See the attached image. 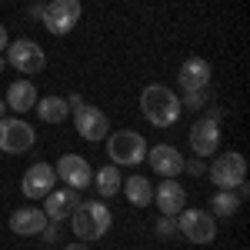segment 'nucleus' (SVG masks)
<instances>
[{
  "instance_id": "obj_1",
  "label": "nucleus",
  "mask_w": 250,
  "mask_h": 250,
  "mask_svg": "<svg viewBox=\"0 0 250 250\" xmlns=\"http://www.w3.org/2000/svg\"><path fill=\"white\" fill-rule=\"evenodd\" d=\"M140 114L147 117L154 127H173L177 117L184 114V104L177 100V94H173L170 87L150 83V87H144V94H140Z\"/></svg>"
},
{
  "instance_id": "obj_2",
  "label": "nucleus",
  "mask_w": 250,
  "mask_h": 250,
  "mask_svg": "<svg viewBox=\"0 0 250 250\" xmlns=\"http://www.w3.org/2000/svg\"><path fill=\"white\" fill-rule=\"evenodd\" d=\"M110 224H114V213H110V207L104 200H87V204L80 200L74 207V213H70V227H74V233L83 244L100 240L104 233L110 230Z\"/></svg>"
},
{
  "instance_id": "obj_3",
  "label": "nucleus",
  "mask_w": 250,
  "mask_h": 250,
  "mask_svg": "<svg viewBox=\"0 0 250 250\" xmlns=\"http://www.w3.org/2000/svg\"><path fill=\"white\" fill-rule=\"evenodd\" d=\"M107 154L114 167H137L147 157V140L137 130H117V134H107Z\"/></svg>"
},
{
  "instance_id": "obj_4",
  "label": "nucleus",
  "mask_w": 250,
  "mask_h": 250,
  "mask_svg": "<svg viewBox=\"0 0 250 250\" xmlns=\"http://www.w3.org/2000/svg\"><path fill=\"white\" fill-rule=\"evenodd\" d=\"M247 180V160L237 150H227V154H217L210 164V184L217 190H237L240 184Z\"/></svg>"
},
{
  "instance_id": "obj_5",
  "label": "nucleus",
  "mask_w": 250,
  "mask_h": 250,
  "mask_svg": "<svg viewBox=\"0 0 250 250\" xmlns=\"http://www.w3.org/2000/svg\"><path fill=\"white\" fill-rule=\"evenodd\" d=\"M80 14H83L80 0H54V3L43 7L40 20H43V27H47L50 34L63 37V34H70V30L80 23Z\"/></svg>"
},
{
  "instance_id": "obj_6",
  "label": "nucleus",
  "mask_w": 250,
  "mask_h": 250,
  "mask_svg": "<svg viewBox=\"0 0 250 250\" xmlns=\"http://www.w3.org/2000/svg\"><path fill=\"white\" fill-rule=\"evenodd\" d=\"M7 63L17 74H40L47 67V54H43V47H37L34 40L20 37L14 43H7Z\"/></svg>"
},
{
  "instance_id": "obj_7",
  "label": "nucleus",
  "mask_w": 250,
  "mask_h": 250,
  "mask_svg": "<svg viewBox=\"0 0 250 250\" xmlns=\"http://www.w3.org/2000/svg\"><path fill=\"white\" fill-rule=\"evenodd\" d=\"M177 230L184 233L190 244H213L217 237V224H213V213L207 210H184L177 213Z\"/></svg>"
},
{
  "instance_id": "obj_8",
  "label": "nucleus",
  "mask_w": 250,
  "mask_h": 250,
  "mask_svg": "<svg viewBox=\"0 0 250 250\" xmlns=\"http://www.w3.org/2000/svg\"><path fill=\"white\" fill-rule=\"evenodd\" d=\"M34 127L27 120H17V117H0V150L3 154H23L34 147Z\"/></svg>"
},
{
  "instance_id": "obj_9",
  "label": "nucleus",
  "mask_w": 250,
  "mask_h": 250,
  "mask_svg": "<svg viewBox=\"0 0 250 250\" xmlns=\"http://www.w3.org/2000/svg\"><path fill=\"white\" fill-rule=\"evenodd\" d=\"M74 127H77V134L83 137V140H90V144L107 140V134H110L107 114L97 110V107H90V104H77V107H74Z\"/></svg>"
},
{
  "instance_id": "obj_10",
  "label": "nucleus",
  "mask_w": 250,
  "mask_h": 250,
  "mask_svg": "<svg viewBox=\"0 0 250 250\" xmlns=\"http://www.w3.org/2000/svg\"><path fill=\"white\" fill-rule=\"evenodd\" d=\"M57 180H63L70 190H87L90 184H94V170H90V164L77 154H63L57 160Z\"/></svg>"
},
{
  "instance_id": "obj_11",
  "label": "nucleus",
  "mask_w": 250,
  "mask_h": 250,
  "mask_svg": "<svg viewBox=\"0 0 250 250\" xmlns=\"http://www.w3.org/2000/svg\"><path fill=\"white\" fill-rule=\"evenodd\" d=\"M54 187H57V170L50 164H34L23 173V180H20V193L27 200H43Z\"/></svg>"
},
{
  "instance_id": "obj_12",
  "label": "nucleus",
  "mask_w": 250,
  "mask_h": 250,
  "mask_svg": "<svg viewBox=\"0 0 250 250\" xmlns=\"http://www.w3.org/2000/svg\"><path fill=\"white\" fill-rule=\"evenodd\" d=\"M217 147H220V127H217V120L213 117H200L190 127V150L204 160V157L217 154Z\"/></svg>"
},
{
  "instance_id": "obj_13",
  "label": "nucleus",
  "mask_w": 250,
  "mask_h": 250,
  "mask_svg": "<svg viewBox=\"0 0 250 250\" xmlns=\"http://www.w3.org/2000/svg\"><path fill=\"white\" fill-rule=\"evenodd\" d=\"M144 160H150V170L160 173V177H173V180H177V177L184 173V154H180L177 147H170V144L150 147Z\"/></svg>"
},
{
  "instance_id": "obj_14",
  "label": "nucleus",
  "mask_w": 250,
  "mask_h": 250,
  "mask_svg": "<svg viewBox=\"0 0 250 250\" xmlns=\"http://www.w3.org/2000/svg\"><path fill=\"white\" fill-rule=\"evenodd\" d=\"M80 204V190H70V187H63V190H54L43 197V217L50 220V224H57V220H67L74 207Z\"/></svg>"
},
{
  "instance_id": "obj_15",
  "label": "nucleus",
  "mask_w": 250,
  "mask_h": 250,
  "mask_svg": "<svg viewBox=\"0 0 250 250\" xmlns=\"http://www.w3.org/2000/svg\"><path fill=\"white\" fill-rule=\"evenodd\" d=\"M180 87L187 90V94H200V90H207V83H210V63L204 57H187L180 63Z\"/></svg>"
},
{
  "instance_id": "obj_16",
  "label": "nucleus",
  "mask_w": 250,
  "mask_h": 250,
  "mask_svg": "<svg viewBox=\"0 0 250 250\" xmlns=\"http://www.w3.org/2000/svg\"><path fill=\"white\" fill-rule=\"evenodd\" d=\"M154 204L160 213H167V217H177V213L187 207V190L173 180V177H164V184L154 190Z\"/></svg>"
},
{
  "instance_id": "obj_17",
  "label": "nucleus",
  "mask_w": 250,
  "mask_h": 250,
  "mask_svg": "<svg viewBox=\"0 0 250 250\" xmlns=\"http://www.w3.org/2000/svg\"><path fill=\"white\" fill-rule=\"evenodd\" d=\"M14 114H27V110H34V104H37V87L30 83V80H14L10 87H7V100H3Z\"/></svg>"
},
{
  "instance_id": "obj_18",
  "label": "nucleus",
  "mask_w": 250,
  "mask_h": 250,
  "mask_svg": "<svg viewBox=\"0 0 250 250\" xmlns=\"http://www.w3.org/2000/svg\"><path fill=\"white\" fill-rule=\"evenodd\" d=\"M47 224V217L40 207H20V210L10 213V230L20 233V237H30V233H40Z\"/></svg>"
},
{
  "instance_id": "obj_19",
  "label": "nucleus",
  "mask_w": 250,
  "mask_h": 250,
  "mask_svg": "<svg viewBox=\"0 0 250 250\" xmlns=\"http://www.w3.org/2000/svg\"><path fill=\"white\" fill-rule=\"evenodd\" d=\"M34 110H37V117L43 124H63V120L70 117V104H67L63 97H43V100L37 97Z\"/></svg>"
},
{
  "instance_id": "obj_20",
  "label": "nucleus",
  "mask_w": 250,
  "mask_h": 250,
  "mask_svg": "<svg viewBox=\"0 0 250 250\" xmlns=\"http://www.w3.org/2000/svg\"><path fill=\"white\" fill-rule=\"evenodd\" d=\"M120 190L130 200V207H150V200H154V190H150V180L147 177H127L120 184Z\"/></svg>"
},
{
  "instance_id": "obj_21",
  "label": "nucleus",
  "mask_w": 250,
  "mask_h": 250,
  "mask_svg": "<svg viewBox=\"0 0 250 250\" xmlns=\"http://www.w3.org/2000/svg\"><path fill=\"white\" fill-rule=\"evenodd\" d=\"M94 184H97V193L107 200V197H117V193H120V184H124V177H120V170H117L114 164H107V167H100V170H97Z\"/></svg>"
},
{
  "instance_id": "obj_22",
  "label": "nucleus",
  "mask_w": 250,
  "mask_h": 250,
  "mask_svg": "<svg viewBox=\"0 0 250 250\" xmlns=\"http://www.w3.org/2000/svg\"><path fill=\"white\" fill-rule=\"evenodd\" d=\"M210 207H213L217 217H233V213L240 210V197H237L233 190H217L210 197Z\"/></svg>"
},
{
  "instance_id": "obj_23",
  "label": "nucleus",
  "mask_w": 250,
  "mask_h": 250,
  "mask_svg": "<svg viewBox=\"0 0 250 250\" xmlns=\"http://www.w3.org/2000/svg\"><path fill=\"white\" fill-rule=\"evenodd\" d=\"M157 237H160V240H170V237H177V217L160 213V220H157Z\"/></svg>"
},
{
  "instance_id": "obj_24",
  "label": "nucleus",
  "mask_w": 250,
  "mask_h": 250,
  "mask_svg": "<svg viewBox=\"0 0 250 250\" xmlns=\"http://www.w3.org/2000/svg\"><path fill=\"white\" fill-rule=\"evenodd\" d=\"M184 100H187V107H190V110H200V107H204V90H200V94H187Z\"/></svg>"
},
{
  "instance_id": "obj_25",
  "label": "nucleus",
  "mask_w": 250,
  "mask_h": 250,
  "mask_svg": "<svg viewBox=\"0 0 250 250\" xmlns=\"http://www.w3.org/2000/svg\"><path fill=\"white\" fill-rule=\"evenodd\" d=\"M7 43H10V37H7V27H3V23H0V54H3V50H7Z\"/></svg>"
},
{
  "instance_id": "obj_26",
  "label": "nucleus",
  "mask_w": 250,
  "mask_h": 250,
  "mask_svg": "<svg viewBox=\"0 0 250 250\" xmlns=\"http://www.w3.org/2000/svg\"><path fill=\"white\" fill-rule=\"evenodd\" d=\"M184 170H190V173H200V170H204V164H200V160H193V164H184Z\"/></svg>"
},
{
  "instance_id": "obj_27",
  "label": "nucleus",
  "mask_w": 250,
  "mask_h": 250,
  "mask_svg": "<svg viewBox=\"0 0 250 250\" xmlns=\"http://www.w3.org/2000/svg\"><path fill=\"white\" fill-rule=\"evenodd\" d=\"M63 250H90V247H87V244L80 240V244H67V247H63Z\"/></svg>"
},
{
  "instance_id": "obj_28",
  "label": "nucleus",
  "mask_w": 250,
  "mask_h": 250,
  "mask_svg": "<svg viewBox=\"0 0 250 250\" xmlns=\"http://www.w3.org/2000/svg\"><path fill=\"white\" fill-rule=\"evenodd\" d=\"M3 67H7V60H3V57H0V74H3Z\"/></svg>"
},
{
  "instance_id": "obj_29",
  "label": "nucleus",
  "mask_w": 250,
  "mask_h": 250,
  "mask_svg": "<svg viewBox=\"0 0 250 250\" xmlns=\"http://www.w3.org/2000/svg\"><path fill=\"white\" fill-rule=\"evenodd\" d=\"M3 110H7V104H3V100H0V117H3Z\"/></svg>"
}]
</instances>
